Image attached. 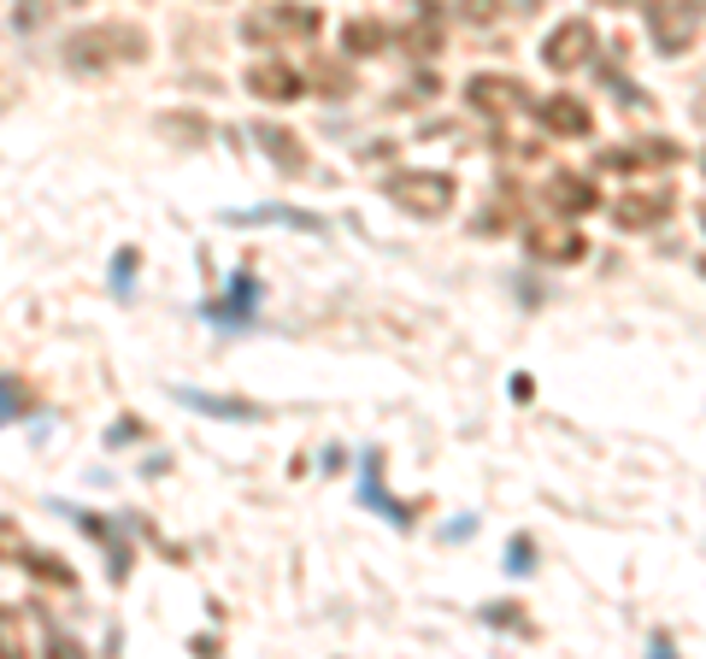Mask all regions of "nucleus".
I'll return each instance as SVG.
<instances>
[{"instance_id": "1", "label": "nucleus", "mask_w": 706, "mask_h": 659, "mask_svg": "<svg viewBox=\"0 0 706 659\" xmlns=\"http://www.w3.org/2000/svg\"><path fill=\"white\" fill-rule=\"evenodd\" d=\"M136 59H148V36H141V24H118V18L77 30L66 48L71 71H112V66H136Z\"/></svg>"}, {"instance_id": "2", "label": "nucleus", "mask_w": 706, "mask_h": 659, "mask_svg": "<svg viewBox=\"0 0 706 659\" xmlns=\"http://www.w3.org/2000/svg\"><path fill=\"white\" fill-rule=\"evenodd\" d=\"M453 177L448 171H394L389 177V200L401 206V213L412 218H442L448 206H453Z\"/></svg>"}, {"instance_id": "3", "label": "nucleus", "mask_w": 706, "mask_h": 659, "mask_svg": "<svg viewBox=\"0 0 706 659\" xmlns=\"http://www.w3.org/2000/svg\"><path fill=\"white\" fill-rule=\"evenodd\" d=\"M641 18H648L659 53H683L706 18V0H641Z\"/></svg>"}, {"instance_id": "4", "label": "nucleus", "mask_w": 706, "mask_h": 659, "mask_svg": "<svg viewBox=\"0 0 706 659\" xmlns=\"http://www.w3.org/2000/svg\"><path fill=\"white\" fill-rule=\"evenodd\" d=\"M318 30H324L318 7H265V12H254V18L242 24L247 41H277V36H288V41H313Z\"/></svg>"}, {"instance_id": "5", "label": "nucleus", "mask_w": 706, "mask_h": 659, "mask_svg": "<svg viewBox=\"0 0 706 659\" xmlns=\"http://www.w3.org/2000/svg\"><path fill=\"white\" fill-rule=\"evenodd\" d=\"M671 206H677V195L666 183H641L625 200H612V224L618 230H659V224L671 218Z\"/></svg>"}, {"instance_id": "6", "label": "nucleus", "mask_w": 706, "mask_h": 659, "mask_svg": "<svg viewBox=\"0 0 706 659\" xmlns=\"http://www.w3.org/2000/svg\"><path fill=\"white\" fill-rule=\"evenodd\" d=\"M589 53H595V24L589 18H566V24L542 41V66L548 71H577V66H589Z\"/></svg>"}, {"instance_id": "7", "label": "nucleus", "mask_w": 706, "mask_h": 659, "mask_svg": "<svg viewBox=\"0 0 706 659\" xmlns=\"http://www.w3.org/2000/svg\"><path fill=\"white\" fill-rule=\"evenodd\" d=\"M465 100H471L477 112H489V118H507V112H518V107H530L524 82H518V77H489V71H477V77L465 82Z\"/></svg>"}, {"instance_id": "8", "label": "nucleus", "mask_w": 706, "mask_h": 659, "mask_svg": "<svg viewBox=\"0 0 706 659\" xmlns=\"http://www.w3.org/2000/svg\"><path fill=\"white\" fill-rule=\"evenodd\" d=\"M542 200L553 206L559 218H589L595 206H600V189H595L589 177H577V171H553L542 183Z\"/></svg>"}, {"instance_id": "9", "label": "nucleus", "mask_w": 706, "mask_h": 659, "mask_svg": "<svg viewBox=\"0 0 706 659\" xmlns=\"http://www.w3.org/2000/svg\"><path fill=\"white\" fill-rule=\"evenodd\" d=\"M536 118H542V130L548 136H595V112L584 107V100H577V95H553V100H542V112H536Z\"/></svg>"}, {"instance_id": "10", "label": "nucleus", "mask_w": 706, "mask_h": 659, "mask_svg": "<svg viewBox=\"0 0 706 659\" xmlns=\"http://www.w3.org/2000/svg\"><path fill=\"white\" fill-rule=\"evenodd\" d=\"M247 89L259 100H301L306 95V77L295 66H277V59H259L254 71H247Z\"/></svg>"}, {"instance_id": "11", "label": "nucleus", "mask_w": 706, "mask_h": 659, "mask_svg": "<svg viewBox=\"0 0 706 659\" xmlns=\"http://www.w3.org/2000/svg\"><path fill=\"white\" fill-rule=\"evenodd\" d=\"M530 242V254L536 259H553V265H571V259H584V230H559V224H553V230H530L524 236Z\"/></svg>"}, {"instance_id": "12", "label": "nucleus", "mask_w": 706, "mask_h": 659, "mask_svg": "<svg viewBox=\"0 0 706 659\" xmlns=\"http://www.w3.org/2000/svg\"><path fill=\"white\" fill-rule=\"evenodd\" d=\"M254 141H259V148L272 154L277 165H283V171H306V148L295 141V130H283V124H259Z\"/></svg>"}, {"instance_id": "13", "label": "nucleus", "mask_w": 706, "mask_h": 659, "mask_svg": "<svg viewBox=\"0 0 706 659\" xmlns=\"http://www.w3.org/2000/svg\"><path fill=\"white\" fill-rule=\"evenodd\" d=\"M183 401L195 412H213V419H259L254 401H231V395H200V388H183Z\"/></svg>"}, {"instance_id": "14", "label": "nucleus", "mask_w": 706, "mask_h": 659, "mask_svg": "<svg viewBox=\"0 0 706 659\" xmlns=\"http://www.w3.org/2000/svg\"><path fill=\"white\" fill-rule=\"evenodd\" d=\"M30 553H36V548L24 542V530H18L7 512H0V565H24Z\"/></svg>"}, {"instance_id": "15", "label": "nucleus", "mask_w": 706, "mask_h": 659, "mask_svg": "<svg viewBox=\"0 0 706 659\" xmlns=\"http://www.w3.org/2000/svg\"><path fill=\"white\" fill-rule=\"evenodd\" d=\"M377 48H383V24H371V18L347 24V53H377Z\"/></svg>"}, {"instance_id": "16", "label": "nucleus", "mask_w": 706, "mask_h": 659, "mask_svg": "<svg viewBox=\"0 0 706 659\" xmlns=\"http://www.w3.org/2000/svg\"><path fill=\"white\" fill-rule=\"evenodd\" d=\"M0 653H24V624H18V607H0Z\"/></svg>"}, {"instance_id": "17", "label": "nucleus", "mask_w": 706, "mask_h": 659, "mask_svg": "<svg viewBox=\"0 0 706 659\" xmlns=\"http://www.w3.org/2000/svg\"><path fill=\"white\" fill-rule=\"evenodd\" d=\"M36 577H48V583H66V589H77V577H71V565H53V553H30L24 560Z\"/></svg>"}, {"instance_id": "18", "label": "nucleus", "mask_w": 706, "mask_h": 659, "mask_svg": "<svg viewBox=\"0 0 706 659\" xmlns=\"http://www.w3.org/2000/svg\"><path fill=\"white\" fill-rule=\"evenodd\" d=\"M247 295H254V283L242 277V283H236V295L224 301V306H206V313H213V318H242V313H247Z\"/></svg>"}, {"instance_id": "19", "label": "nucleus", "mask_w": 706, "mask_h": 659, "mask_svg": "<svg viewBox=\"0 0 706 659\" xmlns=\"http://www.w3.org/2000/svg\"><path fill=\"white\" fill-rule=\"evenodd\" d=\"M460 18H471V24H494V18H501V0H460Z\"/></svg>"}, {"instance_id": "20", "label": "nucleus", "mask_w": 706, "mask_h": 659, "mask_svg": "<svg viewBox=\"0 0 706 659\" xmlns=\"http://www.w3.org/2000/svg\"><path fill=\"white\" fill-rule=\"evenodd\" d=\"M512 571H530L536 560H530V542H524V535H518V542H512V560H507Z\"/></svg>"}, {"instance_id": "21", "label": "nucleus", "mask_w": 706, "mask_h": 659, "mask_svg": "<svg viewBox=\"0 0 706 659\" xmlns=\"http://www.w3.org/2000/svg\"><path fill=\"white\" fill-rule=\"evenodd\" d=\"M700 118H706V95H700Z\"/></svg>"}]
</instances>
